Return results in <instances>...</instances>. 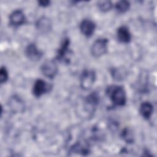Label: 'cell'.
Here are the masks:
<instances>
[{"label": "cell", "mask_w": 157, "mask_h": 157, "mask_svg": "<svg viewBox=\"0 0 157 157\" xmlns=\"http://www.w3.org/2000/svg\"><path fill=\"white\" fill-rule=\"evenodd\" d=\"M130 7V3L128 1H120L117 2L115 8L120 13H124L129 10Z\"/></svg>", "instance_id": "cell-14"}, {"label": "cell", "mask_w": 157, "mask_h": 157, "mask_svg": "<svg viewBox=\"0 0 157 157\" xmlns=\"http://www.w3.org/2000/svg\"><path fill=\"white\" fill-rule=\"evenodd\" d=\"M122 136L123 139L128 142H131L132 141V136L131 132L128 129H124L122 132Z\"/></svg>", "instance_id": "cell-17"}, {"label": "cell", "mask_w": 157, "mask_h": 157, "mask_svg": "<svg viewBox=\"0 0 157 157\" xmlns=\"http://www.w3.org/2000/svg\"><path fill=\"white\" fill-rule=\"evenodd\" d=\"M9 106L15 112H22L24 109V104L19 98L13 96L10 100Z\"/></svg>", "instance_id": "cell-13"}, {"label": "cell", "mask_w": 157, "mask_h": 157, "mask_svg": "<svg viewBox=\"0 0 157 157\" xmlns=\"http://www.w3.org/2000/svg\"><path fill=\"white\" fill-rule=\"evenodd\" d=\"M117 35L118 40L122 43L127 44L131 40V34L128 28L125 26H121L118 28Z\"/></svg>", "instance_id": "cell-10"}, {"label": "cell", "mask_w": 157, "mask_h": 157, "mask_svg": "<svg viewBox=\"0 0 157 157\" xmlns=\"http://www.w3.org/2000/svg\"><path fill=\"white\" fill-rule=\"evenodd\" d=\"M69 39L68 38H66L64 39V40H63L60 48H59V50H58L57 52V55H56V58H58V59L59 60H62L63 61H66V56H67V53H69Z\"/></svg>", "instance_id": "cell-11"}, {"label": "cell", "mask_w": 157, "mask_h": 157, "mask_svg": "<svg viewBox=\"0 0 157 157\" xmlns=\"http://www.w3.org/2000/svg\"><path fill=\"white\" fill-rule=\"evenodd\" d=\"M108 95L115 105L123 106L126 102V93L122 86H113L109 88Z\"/></svg>", "instance_id": "cell-1"}, {"label": "cell", "mask_w": 157, "mask_h": 157, "mask_svg": "<svg viewBox=\"0 0 157 157\" xmlns=\"http://www.w3.org/2000/svg\"><path fill=\"white\" fill-rule=\"evenodd\" d=\"M153 112V106L149 102H144L139 108V112L141 116L145 120H148L151 117Z\"/></svg>", "instance_id": "cell-12"}, {"label": "cell", "mask_w": 157, "mask_h": 157, "mask_svg": "<svg viewBox=\"0 0 157 157\" xmlns=\"http://www.w3.org/2000/svg\"><path fill=\"white\" fill-rule=\"evenodd\" d=\"M42 73L49 78H53L58 73V67L53 60L45 61L40 67Z\"/></svg>", "instance_id": "cell-4"}, {"label": "cell", "mask_w": 157, "mask_h": 157, "mask_svg": "<svg viewBox=\"0 0 157 157\" xmlns=\"http://www.w3.org/2000/svg\"><path fill=\"white\" fill-rule=\"evenodd\" d=\"M25 55L30 59L34 61L39 60L42 56V53L37 48L35 44H29L25 49Z\"/></svg>", "instance_id": "cell-8"}, {"label": "cell", "mask_w": 157, "mask_h": 157, "mask_svg": "<svg viewBox=\"0 0 157 157\" xmlns=\"http://www.w3.org/2000/svg\"><path fill=\"white\" fill-rule=\"evenodd\" d=\"M9 77L8 72L6 67H2L0 70V82L1 83H3L6 82Z\"/></svg>", "instance_id": "cell-16"}, {"label": "cell", "mask_w": 157, "mask_h": 157, "mask_svg": "<svg viewBox=\"0 0 157 157\" xmlns=\"http://www.w3.org/2000/svg\"><path fill=\"white\" fill-rule=\"evenodd\" d=\"M108 39L99 38L96 40L91 47V53L95 58H99L107 52Z\"/></svg>", "instance_id": "cell-2"}, {"label": "cell", "mask_w": 157, "mask_h": 157, "mask_svg": "<svg viewBox=\"0 0 157 157\" xmlns=\"http://www.w3.org/2000/svg\"><path fill=\"white\" fill-rule=\"evenodd\" d=\"M52 27V22L51 20L46 17H40L36 23V29L40 33H45L48 32Z\"/></svg>", "instance_id": "cell-9"}, {"label": "cell", "mask_w": 157, "mask_h": 157, "mask_svg": "<svg viewBox=\"0 0 157 157\" xmlns=\"http://www.w3.org/2000/svg\"><path fill=\"white\" fill-rule=\"evenodd\" d=\"M9 21L12 26H18L25 23L26 17L22 10H15L10 15Z\"/></svg>", "instance_id": "cell-6"}, {"label": "cell", "mask_w": 157, "mask_h": 157, "mask_svg": "<svg viewBox=\"0 0 157 157\" xmlns=\"http://www.w3.org/2000/svg\"><path fill=\"white\" fill-rule=\"evenodd\" d=\"M50 88V85L46 83L45 81L42 79H37L36 80L34 84L33 88V93L36 97L39 98L42 94L48 92Z\"/></svg>", "instance_id": "cell-5"}, {"label": "cell", "mask_w": 157, "mask_h": 157, "mask_svg": "<svg viewBox=\"0 0 157 157\" xmlns=\"http://www.w3.org/2000/svg\"><path fill=\"white\" fill-rule=\"evenodd\" d=\"M96 80V73L93 70H85L80 77V86L82 89L88 90L90 89Z\"/></svg>", "instance_id": "cell-3"}, {"label": "cell", "mask_w": 157, "mask_h": 157, "mask_svg": "<svg viewBox=\"0 0 157 157\" xmlns=\"http://www.w3.org/2000/svg\"><path fill=\"white\" fill-rule=\"evenodd\" d=\"M50 2L49 1H38V4L40 6L42 7H47L50 4Z\"/></svg>", "instance_id": "cell-18"}, {"label": "cell", "mask_w": 157, "mask_h": 157, "mask_svg": "<svg viewBox=\"0 0 157 157\" xmlns=\"http://www.w3.org/2000/svg\"><path fill=\"white\" fill-rule=\"evenodd\" d=\"M96 25L91 20L85 19L80 25V29L81 33L86 37L91 36L95 30Z\"/></svg>", "instance_id": "cell-7"}, {"label": "cell", "mask_w": 157, "mask_h": 157, "mask_svg": "<svg viewBox=\"0 0 157 157\" xmlns=\"http://www.w3.org/2000/svg\"><path fill=\"white\" fill-rule=\"evenodd\" d=\"M112 3L110 1H99L98 3V7L99 9L103 12L109 11L112 9Z\"/></svg>", "instance_id": "cell-15"}]
</instances>
